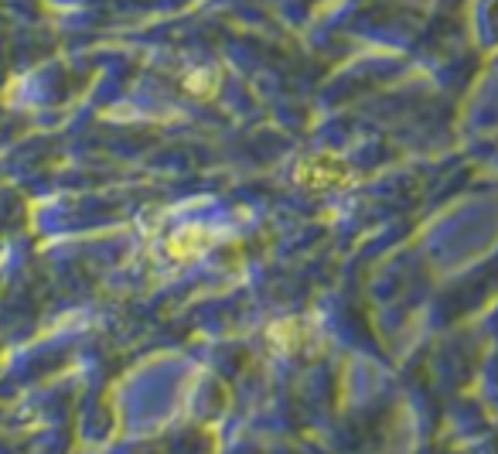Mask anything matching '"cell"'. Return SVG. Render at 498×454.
<instances>
[{
    "mask_svg": "<svg viewBox=\"0 0 498 454\" xmlns=\"http://www.w3.org/2000/svg\"><path fill=\"white\" fill-rule=\"evenodd\" d=\"M297 182L311 192H328V188H345L352 182V164L338 154H315L297 168Z\"/></svg>",
    "mask_w": 498,
    "mask_h": 454,
    "instance_id": "6da1fadb",
    "label": "cell"
},
{
    "mask_svg": "<svg viewBox=\"0 0 498 454\" xmlns=\"http://www.w3.org/2000/svg\"><path fill=\"white\" fill-rule=\"evenodd\" d=\"M212 243L209 229H202V226H184L178 233L168 239V253L178 259H188V257H198V253H205Z\"/></svg>",
    "mask_w": 498,
    "mask_h": 454,
    "instance_id": "7a4b0ae2",
    "label": "cell"
}]
</instances>
